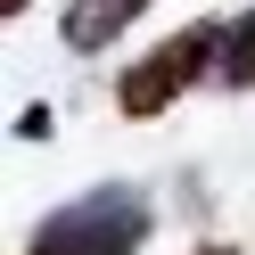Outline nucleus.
I'll return each instance as SVG.
<instances>
[{
	"label": "nucleus",
	"instance_id": "obj_4",
	"mask_svg": "<svg viewBox=\"0 0 255 255\" xmlns=\"http://www.w3.org/2000/svg\"><path fill=\"white\" fill-rule=\"evenodd\" d=\"M222 91H255V8L247 17H231V33H222V66H214Z\"/></svg>",
	"mask_w": 255,
	"mask_h": 255
},
{
	"label": "nucleus",
	"instance_id": "obj_5",
	"mask_svg": "<svg viewBox=\"0 0 255 255\" xmlns=\"http://www.w3.org/2000/svg\"><path fill=\"white\" fill-rule=\"evenodd\" d=\"M198 255H239V247H222V239H214V247H198Z\"/></svg>",
	"mask_w": 255,
	"mask_h": 255
},
{
	"label": "nucleus",
	"instance_id": "obj_1",
	"mask_svg": "<svg viewBox=\"0 0 255 255\" xmlns=\"http://www.w3.org/2000/svg\"><path fill=\"white\" fill-rule=\"evenodd\" d=\"M156 231V206L140 181H99L83 189V198L50 206V214L33 222V239H25V255H140Z\"/></svg>",
	"mask_w": 255,
	"mask_h": 255
},
{
	"label": "nucleus",
	"instance_id": "obj_6",
	"mask_svg": "<svg viewBox=\"0 0 255 255\" xmlns=\"http://www.w3.org/2000/svg\"><path fill=\"white\" fill-rule=\"evenodd\" d=\"M25 8H33V0H8V17H25Z\"/></svg>",
	"mask_w": 255,
	"mask_h": 255
},
{
	"label": "nucleus",
	"instance_id": "obj_3",
	"mask_svg": "<svg viewBox=\"0 0 255 255\" xmlns=\"http://www.w3.org/2000/svg\"><path fill=\"white\" fill-rule=\"evenodd\" d=\"M140 8H156V0H74L66 17H58V33H66V50H107V41L124 33V25H140Z\"/></svg>",
	"mask_w": 255,
	"mask_h": 255
},
{
	"label": "nucleus",
	"instance_id": "obj_2",
	"mask_svg": "<svg viewBox=\"0 0 255 255\" xmlns=\"http://www.w3.org/2000/svg\"><path fill=\"white\" fill-rule=\"evenodd\" d=\"M222 33H231V25H181V33H173V41H156L148 58H132V66L116 74V107H124L132 124L165 116L181 91H198L206 74L222 66Z\"/></svg>",
	"mask_w": 255,
	"mask_h": 255
}]
</instances>
